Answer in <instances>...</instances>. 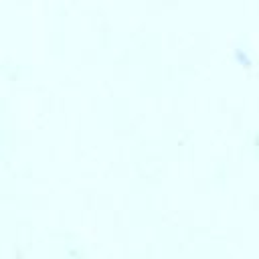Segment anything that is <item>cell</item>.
Instances as JSON below:
<instances>
[{"instance_id":"1","label":"cell","mask_w":259,"mask_h":259,"mask_svg":"<svg viewBox=\"0 0 259 259\" xmlns=\"http://www.w3.org/2000/svg\"><path fill=\"white\" fill-rule=\"evenodd\" d=\"M233 57H235V61H237L239 65H243V67H247V69H249V67L253 65V61L249 59V55H247V53H245L243 49H235Z\"/></svg>"}]
</instances>
